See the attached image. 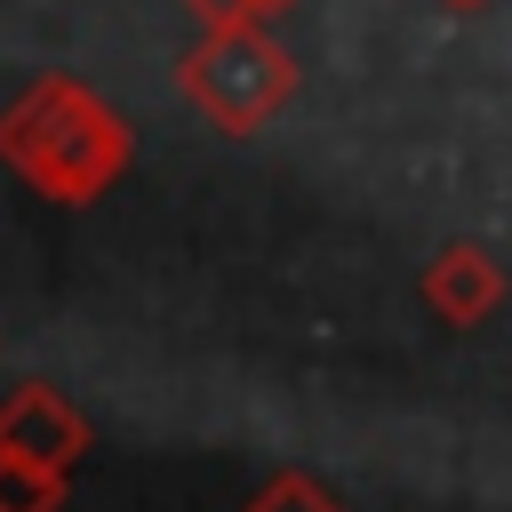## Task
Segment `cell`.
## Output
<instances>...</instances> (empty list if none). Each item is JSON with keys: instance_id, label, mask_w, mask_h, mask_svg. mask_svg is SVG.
Segmentation results:
<instances>
[{"instance_id": "obj_3", "label": "cell", "mask_w": 512, "mask_h": 512, "mask_svg": "<svg viewBox=\"0 0 512 512\" xmlns=\"http://www.w3.org/2000/svg\"><path fill=\"white\" fill-rule=\"evenodd\" d=\"M240 8H248V16H272V8H288V0H240Z\"/></svg>"}, {"instance_id": "obj_2", "label": "cell", "mask_w": 512, "mask_h": 512, "mask_svg": "<svg viewBox=\"0 0 512 512\" xmlns=\"http://www.w3.org/2000/svg\"><path fill=\"white\" fill-rule=\"evenodd\" d=\"M416 296H424V312H440L448 328H480L488 312H504L512 280H504V264H496L480 240H448V248L424 264Z\"/></svg>"}, {"instance_id": "obj_4", "label": "cell", "mask_w": 512, "mask_h": 512, "mask_svg": "<svg viewBox=\"0 0 512 512\" xmlns=\"http://www.w3.org/2000/svg\"><path fill=\"white\" fill-rule=\"evenodd\" d=\"M448 8H480V0H448Z\"/></svg>"}, {"instance_id": "obj_1", "label": "cell", "mask_w": 512, "mask_h": 512, "mask_svg": "<svg viewBox=\"0 0 512 512\" xmlns=\"http://www.w3.org/2000/svg\"><path fill=\"white\" fill-rule=\"evenodd\" d=\"M184 88H192V104H200L208 120L256 128V120H272V112L288 104L296 64H288L256 24H224V32H208V48L184 64Z\"/></svg>"}]
</instances>
